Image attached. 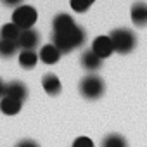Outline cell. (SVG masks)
<instances>
[{"label":"cell","mask_w":147,"mask_h":147,"mask_svg":"<svg viewBox=\"0 0 147 147\" xmlns=\"http://www.w3.org/2000/svg\"><path fill=\"white\" fill-rule=\"evenodd\" d=\"M109 36H111L114 52H118V54H130L135 49V45H137L135 33L130 31V30H126V28H118Z\"/></svg>","instance_id":"cell-1"},{"label":"cell","mask_w":147,"mask_h":147,"mask_svg":"<svg viewBox=\"0 0 147 147\" xmlns=\"http://www.w3.org/2000/svg\"><path fill=\"white\" fill-rule=\"evenodd\" d=\"M106 92V83L100 76L97 75H88L82 80L80 83V94L88 99V100H95V99H100Z\"/></svg>","instance_id":"cell-2"},{"label":"cell","mask_w":147,"mask_h":147,"mask_svg":"<svg viewBox=\"0 0 147 147\" xmlns=\"http://www.w3.org/2000/svg\"><path fill=\"white\" fill-rule=\"evenodd\" d=\"M38 19V12L31 5H19L12 12V23L19 30H31Z\"/></svg>","instance_id":"cell-3"},{"label":"cell","mask_w":147,"mask_h":147,"mask_svg":"<svg viewBox=\"0 0 147 147\" xmlns=\"http://www.w3.org/2000/svg\"><path fill=\"white\" fill-rule=\"evenodd\" d=\"M92 50H94L102 61L107 59L109 55H113L114 47H113L111 36H107V35H100V36H97V38H94V42H92Z\"/></svg>","instance_id":"cell-4"},{"label":"cell","mask_w":147,"mask_h":147,"mask_svg":"<svg viewBox=\"0 0 147 147\" xmlns=\"http://www.w3.org/2000/svg\"><path fill=\"white\" fill-rule=\"evenodd\" d=\"M40 42V35L31 28V30H21V35L18 38V47L23 50H33Z\"/></svg>","instance_id":"cell-5"},{"label":"cell","mask_w":147,"mask_h":147,"mask_svg":"<svg viewBox=\"0 0 147 147\" xmlns=\"http://www.w3.org/2000/svg\"><path fill=\"white\" fill-rule=\"evenodd\" d=\"M76 26L75 19H73L69 14H57L52 21V28H54V33H69L73 28Z\"/></svg>","instance_id":"cell-6"},{"label":"cell","mask_w":147,"mask_h":147,"mask_svg":"<svg viewBox=\"0 0 147 147\" xmlns=\"http://www.w3.org/2000/svg\"><path fill=\"white\" fill-rule=\"evenodd\" d=\"M5 95L16 99L19 102H24V99L28 97V88L21 82H11V83L5 85Z\"/></svg>","instance_id":"cell-7"},{"label":"cell","mask_w":147,"mask_h":147,"mask_svg":"<svg viewBox=\"0 0 147 147\" xmlns=\"http://www.w3.org/2000/svg\"><path fill=\"white\" fill-rule=\"evenodd\" d=\"M40 61L45 62V64H55L59 59H61V52L59 49L54 45V43H47L40 49V54H38Z\"/></svg>","instance_id":"cell-8"},{"label":"cell","mask_w":147,"mask_h":147,"mask_svg":"<svg viewBox=\"0 0 147 147\" xmlns=\"http://www.w3.org/2000/svg\"><path fill=\"white\" fill-rule=\"evenodd\" d=\"M131 21L137 26H147V4L145 2H137L133 4L131 11H130Z\"/></svg>","instance_id":"cell-9"},{"label":"cell","mask_w":147,"mask_h":147,"mask_svg":"<svg viewBox=\"0 0 147 147\" xmlns=\"http://www.w3.org/2000/svg\"><path fill=\"white\" fill-rule=\"evenodd\" d=\"M82 66H83L87 71H97V69H100V66H102V59L90 49V50L83 52V55H82Z\"/></svg>","instance_id":"cell-10"},{"label":"cell","mask_w":147,"mask_h":147,"mask_svg":"<svg viewBox=\"0 0 147 147\" xmlns=\"http://www.w3.org/2000/svg\"><path fill=\"white\" fill-rule=\"evenodd\" d=\"M21 106H23V102H19V100H16L12 97H7V95H4L0 99V111L4 114H7V116L18 114L21 111Z\"/></svg>","instance_id":"cell-11"},{"label":"cell","mask_w":147,"mask_h":147,"mask_svg":"<svg viewBox=\"0 0 147 147\" xmlns=\"http://www.w3.org/2000/svg\"><path fill=\"white\" fill-rule=\"evenodd\" d=\"M42 87L49 95H57L61 92V82H59V78L55 75H52V73H49V75H45L42 78Z\"/></svg>","instance_id":"cell-12"},{"label":"cell","mask_w":147,"mask_h":147,"mask_svg":"<svg viewBox=\"0 0 147 147\" xmlns=\"http://www.w3.org/2000/svg\"><path fill=\"white\" fill-rule=\"evenodd\" d=\"M38 54L35 52V50H21V54H19V64H21V67H24V69H31V67H35L36 66V62H38Z\"/></svg>","instance_id":"cell-13"},{"label":"cell","mask_w":147,"mask_h":147,"mask_svg":"<svg viewBox=\"0 0 147 147\" xmlns=\"http://www.w3.org/2000/svg\"><path fill=\"white\" fill-rule=\"evenodd\" d=\"M21 35V30L14 24V23H7L2 26V30H0V38L2 40H12V42H18Z\"/></svg>","instance_id":"cell-14"},{"label":"cell","mask_w":147,"mask_h":147,"mask_svg":"<svg viewBox=\"0 0 147 147\" xmlns=\"http://www.w3.org/2000/svg\"><path fill=\"white\" fill-rule=\"evenodd\" d=\"M100 147H128V144H126V140H125L121 135L111 133V135H107V137L102 138Z\"/></svg>","instance_id":"cell-15"},{"label":"cell","mask_w":147,"mask_h":147,"mask_svg":"<svg viewBox=\"0 0 147 147\" xmlns=\"http://www.w3.org/2000/svg\"><path fill=\"white\" fill-rule=\"evenodd\" d=\"M18 42H12V40H2L0 38V55L2 57H12L16 52H18Z\"/></svg>","instance_id":"cell-16"},{"label":"cell","mask_w":147,"mask_h":147,"mask_svg":"<svg viewBox=\"0 0 147 147\" xmlns=\"http://www.w3.org/2000/svg\"><path fill=\"white\" fill-rule=\"evenodd\" d=\"M95 0H69V5L75 12H87Z\"/></svg>","instance_id":"cell-17"},{"label":"cell","mask_w":147,"mask_h":147,"mask_svg":"<svg viewBox=\"0 0 147 147\" xmlns=\"http://www.w3.org/2000/svg\"><path fill=\"white\" fill-rule=\"evenodd\" d=\"M73 147H94V142L88 137H78L73 142Z\"/></svg>","instance_id":"cell-18"},{"label":"cell","mask_w":147,"mask_h":147,"mask_svg":"<svg viewBox=\"0 0 147 147\" xmlns=\"http://www.w3.org/2000/svg\"><path fill=\"white\" fill-rule=\"evenodd\" d=\"M18 147H40L35 140H21L19 144H18Z\"/></svg>","instance_id":"cell-19"},{"label":"cell","mask_w":147,"mask_h":147,"mask_svg":"<svg viewBox=\"0 0 147 147\" xmlns=\"http://www.w3.org/2000/svg\"><path fill=\"white\" fill-rule=\"evenodd\" d=\"M2 2H4L5 5H9V7H19L23 0H2Z\"/></svg>","instance_id":"cell-20"},{"label":"cell","mask_w":147,"mask_h":147,"mask_svg":"<svg viewBox=\"0 0 147 147\" xmlns=\"http://www.w3.org/2000/svg\"><path fill=\"white\" fill-rule=\"evenodd\" d=\"M4 95H5V83L0 80V99H2Z\"/></svg>","instance_id":"cell-21"}]
</instances>
